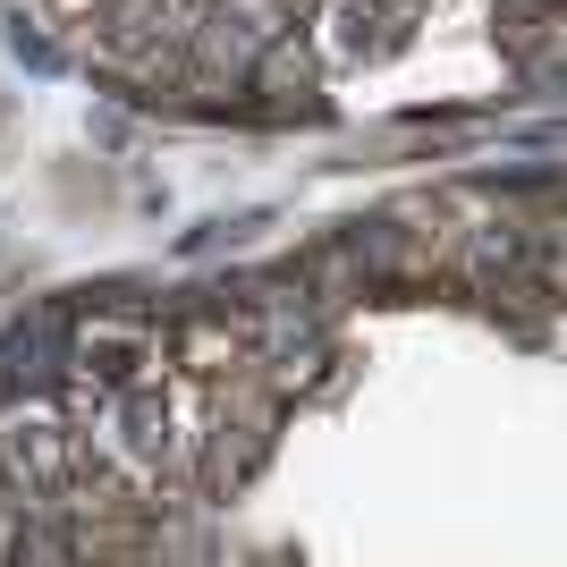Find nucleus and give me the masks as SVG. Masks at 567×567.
<instances>
[{
	"label": "nucleus",
	"mask_w": 567,
	"mask_h": 567,
	"mask_svg": "<svg viewBox=\"0 0 567 567\" xmlns=\"http://www.w3.org/2000/svg\"><path fill=\"white\" fill-rule=\"evenodd\" d=\"M0 483H9L18 508L76 517V492L94 483V466H85L76 406L60 399V390H25V399L0 406Z\"/></svg>",
	"instance_id": "obj_1"
},
{
	"label": "nucleus",
	"mask_w": 567,
	"mask_h": 567,
	"mask_svg": "<svg viewBox=\"0 0 567 567\" xmlns=\"http://www.w3.org/2000/svg\"><path fill=\"white\" fill-rule=\"evenodd\" d=\"M204 0H111L94 18V60L136 85H187V43Z\"/></svg>",
	"instance_id": "obj_2"
},
{
	"label": "nucleus",
	"mask_w": 567,
	"mask_h": 567,
	"mask_svg": "<svg viewBox=\"0 0 567 567\" xmlns=\"http://www.w3.org/2000/svg\"><path fill=\"white\" fill-rule=\"evenodd\" d=\"M262 60H271V25L255 9H237V0H204V18H195V43H187V85H255Z\"/></svg>",
	"instance_id": "obj_3"
},
{
	"label": "nucleus",
	"mask_w": 567,
	"mask_h": 567,
	"mask_svg": "<svg viewBox=\"0 0 567 567\" xmlns=\"http://www.w3.org/2000/svg\"><path fill=\"white\" fill-rule=\"evenodd\" d=\"M406 18H415V0H331L322 9V43L339 60H381L406 34Z\"/></svg>",
	"instance_id": "obj_4"
}]
</instances>
